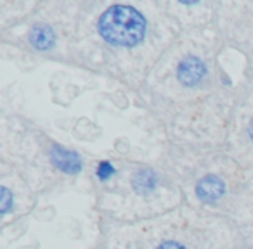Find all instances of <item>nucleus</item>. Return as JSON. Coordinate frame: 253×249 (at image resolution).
I'll return each instance as SVG.
<instances>
[{
    "label": "nucleus",
    "instance_id": "7ed1b4c3",
    "mask_svg": "<svg viewBox=\"0 0 253 249\" xmlns=\"http://www.w3.org/2000/svg\"><path fill=\"white\" fill-rule=\"evenodd\" d=\"M50 161H52V165L57 170H61L63 173H68V175H77L84 168L80 154L68 151L63 145H52V149H50Z\"/></svg>",
    "mask_w": 253,
    "mask_h": 249
},
{
    "label": "nucleus",
    "instance_id": "6e6552de",
    "mask_svg": "<svg viewBox=\"0 0 253 249\" xmlns=\"http://www.w3.org/2000/svg\"><path fill=\"white\" fill-rule=\"evenodd\" d=\"M97 178L101 180V182H106V180H109L113 175L116 173V168L111 165L109 161H101L99 163V166H97Z\"/></svg>",
    "mask_w": 253,
    "mask_h": 249
},
{
    "label": "nucleus",
    "instance_id": "f257e3e1",
    "mask_svg": "<svg viewBox=\"0 0 253 249\" xmlns=\"http://www.w3.org/2000/svg\"><path fill=\"white\" fill-rule=\"evenodd\" d=\"M148 23L132 5L116 4L106 9L99 19V33L113 47H135L144 40Z\"/></svg>",
    "mask_w": 253,
    "mask_h": 249
},
{
    "label": "nucleus",
    "instance_id": "423d86ee",
    "mask_svg": "<svg viewBox=\"0 0 253 249\" xmlns=\"http://www.w3.org/2000/svg\"><path fill=\"white\" fill-rule=\"evenodd\" d=\"M156 185H158V177H156V173L151 168L139 170L132 177V187H134L135 192L142 194V196L153 192L156 189Z\"/></svg>",
    "mask_w": 253,
    "mask_h": 249
},
{
    "label": "nucleus",
    "instance_id": "20e7f679",
    "mask_svg": "<svg viewBox=\"0 0 253 249\" xmlns=\"http://www.w3.org/2000/svg\"><path fill=\"white\" fill-rule=\"evenodd\" d=\"M225 194V183L217 175H207L196 183V196L201 203L215 204Z\"/></svg>",
    "mask_w": 253,
    "mask_h": 249
},
{
    "label": "nucleus",
    "instance_id": "9d476101",
    "mask_svg": "<svg viewBox=\"0 0 253 249\" xmlns=\"http://www.w3.org/2000/svg\"><path fill=\"white\" fill-rule=\"evenodd\" d=\"M248 134H250V139H252V141H253V119H252V123H250Z\"/></svg>",
    "mask_w": 253,
    "mask_h": 249
},
{
    "label": "nucleus",
    "instance_id": "0eeeda50",
    "mask_svg": "<svg viewBox=\"0 0 253 249\" xmlns=\"http://www.w3.org/2000/svg\"><path fill=\"white\" fill-rule=\"evenodd\" d=\"M14 197L7 187H0V214H7L12 210Z\"/></svg>",
    "mask_w": 253,
    "mask_h": 249
},
{
    "label": "nucleus",
    "instance_id": "f03ea898",
    "mask_svg": "<svg viewBox=\"0 0 253 249\" xmlns=\"http://www.w3.org/2000/svg\"><path fill=\"white\" fill-rule=\"evenodd\" d=\"M207 76V66L200 57L187 56L177 66V80L184 87H194Z\"/></svg>",
    "mask_w": 253,
    "mask_h": 249
},
{
    "label": "nucleus",
    "instance_id": "39448f33",
    "mask_svg": "<svg viewBox=\"0 0 253 249\" xmlns=\"http://www.w3.org/2000/svg\"><path fill=\"white\" fill-rule=\"evenodd\" d=\"M28 40L33 49L40 50V52H47L56 43V33L49 25H35L30 30Z\"/></svg>",
    "mask_w": 253,
    "mask_h": 249
},
{
    "label": "nucleus",
    "instance_id": "1a4fd4ad",
    "mask_svg": "<svg viewBox=\"0 0 253 249\" xmlns=\"http://www.w3.org/2000/svg\"><path fill=\"white\" fill-rule=\"evenodd\" d=\"M156 249H186V248L175 241H165V242H162Z\"/></svg>",
    "mask_w": 253,
    "mask_h": 249
}]
</instances>
